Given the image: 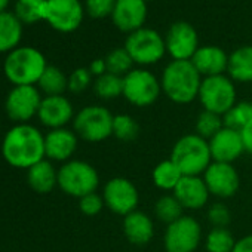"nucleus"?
Here are the masks:
<instances>
[{
  "mask_svg": "<svg viewBox=\"0 0 252 252\" xmlns=\"http://www.w3.org/2000/svg\"><path fill=\"white\" fill-rule=\"evenodd\" d=\"M0 152L8 165L30 169L33 165L46 159L45 135L30 123H17L5 134Z\"/></svg>",
  "mask_w": 252,
  "mask_h": 252,
  "instance_id": "nucleus-1",
  "label": "nucleus"
},
{
  "mask_svg": "<svg viewBox=\"0 0 252 252\" xmlns=\"http://www.w3.org/2000/svg\"><path fill=\"white\" fill-rule=\"evenodd\" d=\"M202 76L191 61H177L163 70L160 85L166 96L177 104H189L199 96Z\"/></svg>",
  "mask_w": 252,
  "mask_h": 252,
  "instance_id": "nucleus-2",
  "label": "nucleus"
},
{
  "mask_svg": "<svg viewBox=\"0 0 252 252\" xmlns=\"http://www.w3.org/2000/svg\"><path fill=\"white\" fill-rule=\"evenodd\" d=\"M46 67V58L39 49L32 46H18L6 55L3 73L14 86L37 85Z\"/></svg>",
  "mask_w": 252,
  "mask_h": 252,
  "instance_id": "nucleus-3",
  "label": "nucleus"
},
{
  "mask_svg": "<svg viewBox=\"0 0 252 252\" xmlns=\"http://www.w3.org/2000/svg\"><path fill=\"white\" fill-rule=\"evenodd\" d=\"M171 160L180 168L183 175L200 177L214 162L209 141L197 134H187L174 144Z\"/></svg>",
  "mask_w": 252,
  "mask_h": 252,
  "instance_id": "nucleus-4",
  "label": "nucleus"
},
{
  "mask_svg": "<svg viewBox=\"0 0 252 252\" xmlns=\"http://www.w3.org/2000/svg\"><path fill=\"white\" fill-rule=\"evenodd\" d=\"M99 186L96 169L85 160H68L58 169V187L68 196L83 197L95 193Z\"/></svg>",
  "mask_w": 252,
  "mask_h": 252,
  "instance_id": "nucleus-5",
  "label": "nucleus"
},
{
  "mask_svg": "<svg viewBox=\"0 0 252 252\" xmlns=\"http://www.w3.org/2000/svg\"><path fill=\"white\" fill-rule=\"evenodd\" d=\"M114 116L102 105L83 107L73 119V129L88 143H101L113 135Z\"/></svg>",
  "mask_w": 252,
  "mask_h": 252,
  "instance_id": "nucleus-6",
  "label": "nucleus"
},
{
  "mask_svg": "<svg viewBox=\"0 0 252 252\" xmlns=\"http://www.w3.org/2000/svg\"><path fill=\"white\" fill-rule=\"evenodd\" d=\"M197 98L203 110L224 116L236 104V88L233 80L224 74L203 77Z\"/></svg>",
  "mask_w": 252,
  "mask_h": 252,
  "instance_id": "nucleus-7",
  "label": "nucleus"
},
{
  "mask_svg": "<svg viewBox=\"0 0 252 252\" xmlns=\"http://www.w3.org/2000/svg\"><path fill=\"white\" fill-rule=\"evenodd\" d=\"M160 91V82L149 70L137 68L123 77V96L135 107H149L155 104Z\"/></svg>",
  "mask_w": 252,
  "mask_h": 252,
  "instance_id": "nucleus-8",
  "label": "nucleus"
},
{
  "mask_svg": "<svg viewBox=\"0 0 252 252\" xmlns=\"http://www.w3.org/2000/svg\"><path fill=\"white\" fill-rule=\"evenodd\" d=\"M125 49L128 51L134 63L149 65L160 61L166 52V43L152 29H140L131 33L126 39Z\"/></svg>",
  "mask_w": 252,
  "mask_h": 252,
  "instance_id": "nucleus-9",
  "label": "nucleus"
},
{
  "mask_svg": "<svg viewBox=\"0 0 252 252\" xmlns=\"http://www.w3.org/2000/svg\"><path fill=\"white\" fill-rule=\"evenodd\" d=\"M43 96L36 85L14 86L5 99V110L8 117L17 123H29L37 116Z\"/></svg>",
  "mask_w": 252,
  "mask_h": 252,
  "instance_id": "nucleus-10",
  "label": "nucleus"
},
{
  "mask_svg": "<svg viewBox=\"0 0 252 252\" xmlns=\"http://www.w3.org/2000/svg\"><path fill=\"white\" fill-rule=\"evenodd\" d=\"M202 242V227L193 217L183 215L166 227L163 245L166 252H194Z\"/></svg>",
  "mask_w": 252,
  "mask_h": 252,
  "instance_id": "nucleus-11",
  "label": "nucleus"
},
{
  "mask_svg": "<svg viewBox=\"0 0 252 252\" xmlns=\"http://www.w3.org/2000/svg\"><path fill=\"white\" fill-rule=\"evenodd\" d=\"M102 199L105 206L111 212L126 217L128 214L137 211L140 194L137 187L128 178L114 177L104 186Z\"/></svg>",
  "mask_w": 252,
  "mask_h": 252,
  "instance_id": "nucleus-12",
  "label": "nucleus"
},
{
  "mask_svg": "<svg viewBox=\"0 0 252 252\" xmlns=\"http://www.w3.org/2000/svg\"><path fill=\"white\" fill-rule=\"evenodd\" d=\"M83 20V6L79 0H46L45 21L61 33L79 29Z\"/></svg>",
  "mask_w": 252,
  "mask_h": 252,
  "instance_id": "nucleus-13",
  "label": "nucleus"
},
{
  "mask_svg": "<svg viewBox=\"0 0 252 252\" xmlns=\"http://www.w3.org/2000/svg\"><path fill=\"white\" fill-rule=\"evenodd\" d=\"M203 181L209 193L220 199H228L234 196L240 186L239 172L233 163L212 162L203 174Z\"/></svg>",
  "mask_w": 252,
  "mask_h": 252,
  "instance_id": "nucleus-14",
  "label": "nucleus"
},
{
  "mask_svg": "<svg viewBox=\"0 0 252 252\" xmlns=\"http://www.w3.org/2000/svg\"><path fill=\"white\" fill-rule=\"evenodd\" d=\"M74 108L70 99L64 95H54V96H43L37 119L39 122L51 129L65 128V126L74 119Z\"/></svg>",
  "mask_w": 252,
  "mask_h": 252,
  "instance_id": "nucleus-15",
  "label": "nucleus"
},
{
  "mask_svg": "<svg viewBox=\"0 0 252 252\" xmlns=\"http://www.w3.org/2000/svg\"><path fill=\"white\" fill-rule=\"evenodd\" d=\"M166 51L177 61H190L196 54L197 33L189 23H175L166 36Z\"/></svg>",
  "mask_w": 252,
  "mask_h": 252,
  "instance_id": "nucleus-16",
  "label": "nucleus"
},
{
  "mask_svg": "<svg viewBox=\"0 0 252 252\" xmlns=\"http://www.w3.org/2000/svg\"><path fill=\"white\" fill-rule=\"evenodd\" d=\"M209 149L212 160L222 163H233L245 153L242 134L225 126L209 140Z\"/></svg>",
  "mask_w": 252,
  "mask_h": 252,
  "instance_id": "nucleus-17",
  "label": "nucleus"
},
{
  "mask_svg": "<svg viewBox=\"0 0 252 252\" xmlns=\"http://www.w3.org/2000/svg\"><path fill=\"white\" fill-rule=\"evenodd\" d=\"M77 135L68 128L51 129L45 135V155L51 162H68L77 150Z\"/></svg>",
  "mask_w": 252,
  "mask_h": 252,
  "instance_id": "nucleus-18",
  "label": "nucleus"
},
{
  "mask_svg": "<svg viewBox=\"0 0 252 252\" xmlns=\"http://www.w3.org/2000/svg\"><path fill=\"white\" fill-rule=\"evenodd\" d=\"M147 17L144 0H117L111 14L114 26L122 32H137L143 29Z\"/></svg>",
  "mask_w": 252,
  "mask_h": 252,
  "instance_id": "nucleus-19",
  "label": "nucleus"
},
{
  "mask_svg": "<svg viewBox=\"0 0 252 252\" xmlns=\"http://www.w3.org/2000/svg\"><path fill=\"white\" fill-rule=\"evenodd\" d=\"M172 194L178 199L184 209H200L208 203L211 196L203 177L197 175H184Z\"/></svg>",
  "mask_w": 252,
  "mask_h": 252,
  "instance_id": "nucleus-20",
  "label": "nucleus"
},
{
  "mask_svg": "<svg viewBox=\"0 0 252 252\" xmlns=\"http://www.w3.org/2000/svg\"><path fill=\"white\" fill-rule=\"evenodd\" d=\"M200 76L211 77L220 76L227 70L228 57L227 54L217 46H203L196 51L193 58L190 60Z\"/></svg>",
  "mask_w": 252,
  "mask_h": 252,
  "instance_id": "nucleus-21",
  "label": "nucleus"
},
{
  "mask_svg": "<svg viewBox=\"0 0 252 252\" xmlns=\"http://www.w3.org/2000/svg\"><path fill=\"white\" fill-rule=\"evenodd\" d=\"M123 233L134 245H147L155 236L153 220L141 211H134L123 218Z\"/></svg>",
  "mask_w": 252,
  "mask_h": 252,
  "instance_id": "nucleus-22",
  "label": "nucleus"
},
{
  "mask_svg": "<svg viewBox=\"0 0 252 252\" xmlns=\"http://www.w3.org/2000/svg\"><path fill=\"white\" fill-rule=\"evenodd\" d=\"M27 183L39 194H48L58 186V171L51 160L43 159L27 169Z\"/></svg>",
  "mask_w": 252,
  "mask_h": 252,
  "instance_id": "nucleus-23",
  "label": "nucleus"
},
{
  "mask_svg": "<svg viewBox=\"0 0 252 252\" xmlns=\"http://www.w3.org/2000/svg\"><path fill=\"white\" fill-rule=\"evenodd\" d=\"M23 39V23L14 12L0 14V54H9L20 46Z\"/></svg>",
  "mask_w": 252,
  "mask_h": 252,
  "instance_id": "nucleus-24",
  "label": "nucleus"
},
{
  "mask_svg": "<svg viewBox=\"0 0 252 252\" xmlns=\"http://www.w3.org/2000/svg\"><path fill=\"white\" fill-rule=\"evenodd\" d=\"M227 71L230 79L236 82H252V46L236 49L228 57Z\"/></svg>",
  "mask_w": 252,
  "mask_h": 252,
  "instance_id": "nucleus-25",
  "label": "nucleus"
},
{
  "mask_svg": "<svg viewBox=\"0 0 252 252\" xmlns=\"http://www.w3.org/2000/svg\"><path fill=\"white\" fill-rule=\"evenodd\" d=\"M183 177H184L183 172L171 159L158 163L152 174L155 186L165 191H174Z\"/></svg>",
  "mask_w": 252,
  "mask_h": 252,
  "instance_id": "nucleus-26",
  "label": "nucleus"
},
{
  "mask_svg": "<svg viewBox=\"0 0 252 252\" xmlns=\"http://www.w3.org/2000/svg\"><path fill=\"white\" fill-rule=\"evenodd\" d=\"M45 96L63 95L68 89V77L55 65H48L36 85Z\"/></svg>",
  "mask_w": 252,
  "mask_h": 252,
  "instance_id": "nucleus-27",
  "label": "nucleus"
},
{
  "mask_svg": "<svg viewBox=\"0 0 252 252\" xmlns=\"http://www.w3.org/2000/svg\"><path fill=\"white\" fill-rule=\"evenodd\" d=\"M224 126L234 131L242 132L246 126L252 122V102L251 101H240L236 102L224 116Z\"/></svg>",
  "mask_w": 252,
  "mask_h": 252,
  "instance_id": "nucleus-28",
  "label": "nucleus"
},
{
  "mask_svg": "<svg viewBox=\"0 0 252 252\" xmlns=\"http://www.w3.org/2000/svg\"><path fill=\"white\" fill-rule=\"evenodd\" d=\"M46 0H17L14 14L23 24H36L45 20Z\"/></svg>",
  "mask_w": 252,
  "mask_h": 252,
  "instance_id": "nucleus-29",
  "label": "nucleus"
},
{
  "mask_svg": "<svg viewBox=\"0 0 252 252\" xmlns=\"http://www.w3.org/2000/svg\"><path fill=\"white\" fill-rule=\"evenodd\" d=\"M183 211H184L183 205L178 202V199L174 194H165V196L159 197L156 205H155L156 218L159 221L165 222L166 225L180 220L184 215Z\"/></svg>",
  "mask_w": 252,
  "mask_h": 252,
  "instance_id": "nucleus-30",
  "label": "nucleus"
},
{
  "mask_svg": "<svg viewBox=\"0 0 252 252\" xmlns=\"http://www.w3.org/2000/svg\"><path fill=\"white\" fill-rule=\"evenodd\" d=\"M94 91L101 99H114L123 95V77L105 73L96 77L94 83Z\"/></svg>",
  "mask_w": 252,
  "mask_h": 252,
  "instance_id": "nucleus-31",
  "label": "nucleus"
},
{
  "mask_svg": "<svg viewBox=\"0 0 252 252\" xmlns=\"http://www.w3.org/2000/svg\"><path fill=\"white\" fill-rule=\"evenodd\" d=\"M104 60H105V65H107V73L125 77L129 71H132L134 60L131 58V55L125 48L113 49L111 52L107 54V57Z\"/></svg>",
  "mask_w": 252,
  "mask_h": 252,
  "instance_id": "nucleus-32",
  "label": "nucleus"
},
{
  "mask_svg": "<svg viewBox=\"0 0 252 252\" xmlns=\"http://www.w3.org/2000/svg\"><path fill=\"white\" fill-rule=\"evenodd\" d=\"M234 245L236 240L228 228L212 227L205 239V248L208 252H231Z\"/></svg>",
  "mask_w": 252,
  "mask_h": 252,
  "instance_id": "nucleus-33",
  "label": "nucleus"
},
{
  "mask_svg": "<svg viewBox=\"0 0 252 252\" xmlns=\"http://www.w3.org/2000/svg\"><path fill=\"white\" fill-rule=\"evenodd\" d=\"M222 128H224L222 116L208 111V110H203L196 120V134L208 141L215 134H218Z\"/></svg>",
  "mask_w": 252,
  "mask_h": 252,
  "instance_id": "nucleus-34",
  "label": "nucleus"
},
{
  "mask_svg": "<svg viewBox=\"0 0 252 252\" xmlns=\"http://www.w3.org/2000/svg\"><path fill=\"white\" fill-rule=\"evenodd\" d=\"M140 134V125L129 114H117L113 119V135L120 141H134Z\"/></svg>",
  "mask_w": 252,
  "mask_h": 252,
  "instance_id": "nucleus-35",
  "label": "nucleus"
},
{
  "mask_svg": "<svg viewBox=\"0 0 252 252\" xmlns=\"http://www.w3.org/2000/svg\"><path fill=\"white\" fill-rule=\"evenodd\" d=\"M208 221L212 227L218 228H227V225L231 221L230 209L224 203H212L208 209Z\"/></svg>",
  "mask_w": 252,
  "mask_h": 252,
  "instance_id": "nucleus-36",
  "label": "nucleus"
},
{
  "mask_svg": "<svg viewBox=\"0 0 252 252\" xmlns=\"http://www.w3.org/2000/svg\"><path fill=\"white\" fill-rule=\"evenodd\" d=\"M117 0H86V12L95 18H105L107 15L113 14Z\"/></svg>",
  "mask_w": 252,
  "mask_h": 252,
  "instance_id": "nucleus-37",
  "label": "nucleus"
},
{
  "mask_svg": "<svg viewBox=\"0 0 252 252\" xmlns=\"http://www.w3.org/2000/svg\"><path fill=\"white\" fill-rule=\"evenodd\" d=\"M104 206H105L104 199H102V196L96 194V191L79 199V209L82 211V214H85L88 217H94V215L99 214Z\"/></svg>",
  "mask_w": 252,
  "mask_h": 252,
  "instance_id": "nucleus-38",
  "label": "nucleus"
},
{
  "mask_svg": "<svg viewBox=\"0 0 252 252\" xmlns=\"http://www.w3.org/2000/svg\"><path fill=\"white\" fill-rule=\"evenodd\" d=\"M92 80V74L86 68H77L68 76V91L73 94L83 92Z\"/></svg>",
  "mask_w": 252,
  "mask_h": 252,
  "instance_id": "nucleus-39",
  "label": "nucleus"
},
{
  "mask_svg": "<svg viewBox=\"0 0 252 252\" xmlns=\"http://www.w3.org/2000/svg\"><path fill=\"white\" fill-rule=\"evenodd\" d=\"M231 252H252V234L243 236L242 239L236 240Z\"/></svg>",
  "mask_w": 252,
  "mask_h": 252,
  "instance_id": "nucleus-40",
  "label": "nucleus"
},
{
  "mask_svg": "<svg viewBox=\"0 0 252 252\" xmlns=\"http://www.w3.org/2000/svg\"><path fill=\"white\" fill-rule=\"evenodd\" d=\"M242 134V140H243V146H245V152L249 153L252 156V122L246 126V128L240 132Z\"/></svg>",
  "mask_w": 252,
  "mask_h": 252,
  "instance_id": "nucleus-41",
  "label": "nucleus"
},
{
  "mask_svg": "<svg viewBox=\"0 0 252 252\" xmlns=\"http://www.w3.org/2000/svg\"><path fill=\"white\" fill-rule=\"evenodd\" d=\"M89 71H91L92 76H96V77L105 74V73H107L105 60H95V61H92V64H91V67H89Z\"/></svg>",
  "mask_w": 252,
  "mask_h": 252,
  "instance_id": "nucleus-42",
  "label": "nucleus"
},
{
  "mask_svg": "<svg viewBox=\"0 0 252 252\" xmlns=\"http://www.w3.org/2000/svg\"><path fill=\"white\" fill-rule=\"evenodd\" d=\"M9 5V0H0V14L6 12V8Z\"/></svg>",
  "mask_w": 252,
  "mask_h": 252,
  "instance_id": "nucleus-43",
  "label": "nucleus"
},
{
  "mask_svg": "<svg viewBox=\"0 0 252 252\" xmlns=\"http://www.w3.org/2000/svg\"><path fill=\"white\" fill-rule=\"evenodd\" d=\"M144 2H146V0H144Z\"/></svg>",
  "mask_w": 252,
  "mask_h": 252,
  "instance_id": "nucleus-44",
  "label": "nucleus"
}]
</instances>
